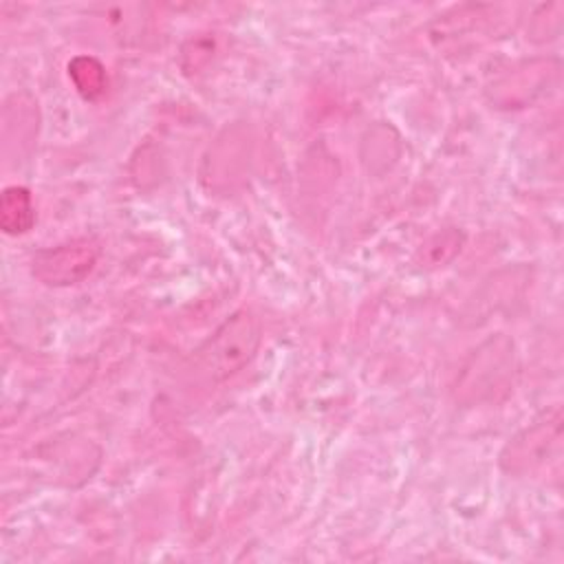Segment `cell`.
<instances>
[{
	"mask_svg": "<svg viewBox=\"0 0 564 564\" xmlns=\"http://www.w3.org/2000/svg\"><path fill=\"white\" fill-rule=\"evenodd\" d=\"M463 231L456 227H447L441 229L436 234H432L419 249V262L425 269H436L447 264L463 247Z\"/></svg>",
	"mask_w": 564,
	"mask_h": 564,
	"instance_id": "cell-7",
	"label": "cell"
},
{
	"mask_svg": "<svg viewBox=\"0 0 564 564\" xmlns=\"http://www.w3.org/2000/svg\"><path fill=\"white\" fill-rule=\"evenodd\" d=\"M35 223L33 196L22 185L4 187L0 196V229L7 236L26 234Z\"/></svg>",
	"mask_w": 564,
	"mask_h": 564,
	"instance_id": "cell-5",
	"label": "cell"
},
{
	"mask_svg": "<svg viewBox=\"0 0 564 564\" xmlns=\"http://www.w3.org/2000/svg\"><path fill=\"white\" fill-rule=\"evenodd\" d=\"M562 443V416L555 410L531 427L520 430L500 452V467L509 476H533L544 469L557 454Z\"/></svg>",
	"mask_w": 564,
	"mask_h": 564,
	"instance_id": "cell-3",
	"label": "cell"
},
{
	"mask_svg": "<svg viewBox=\"0 0 564 564\" xmlns=\"http://www.w3.org/2000/svg\"><path fill=\"white\" fill-rule=\"evenodd\" d=\"M516 368L513 341L498 333L476 346L465 359L456 383L454 397L463 405H480L498 401L507 394Z\"/></svg>",
	"mask_w": 564,
	"mask_h": 564,
	"instance_id": "cell-2",
	"label": "cell"
},
{
	"mask_svg": "<svg viewBox=\"0 0 564 564\" xmlns=\"http://www.w3.org/2000/svg\"><path fill=\"white\" fill-rule=\"evenodd\" d=\"M101 247L95 238H73L42 249L31 260L33 275L46 286H70L82 282L97 264Z\"/></svg>",
	"mask_w": 564,
	"mask_h": 564,
	"instance_id": "cell-4",
	"label": "cell"
},
{
	"mask_svg": "<svg viewBox=\"0 0 564 564\" xmlns=\"http://www.w3.org/2000/svg\"><path fill=\"white\" fill-rule=\"evenodd\" d=\"M262 341L260 317L251 308L234 311L194 352V372L207 383H220L242 370Z\"/></svg>",
	"mask_w": 564,
	"mask_h": 564,
	"instance_id": "cell-1",
	"label": "cell"
},
{
	"mask_svg": "<svg viewBox=\"0 0 564 564\" xmlns=\"http://www.w3.org/2000/svg\"><path fill=\"white\" fill-rule=\"evenodd\" d=\"M68 77L75 84L77 93L88 101L99 99L106 93V86H108L106 68L93 55H75L68 62Z\"/></svg>",
	"mask_w": 564,
	"mask_h": 564,
	"instance_id": "cell-6",
	"label": "cell"
}]
</instances>
